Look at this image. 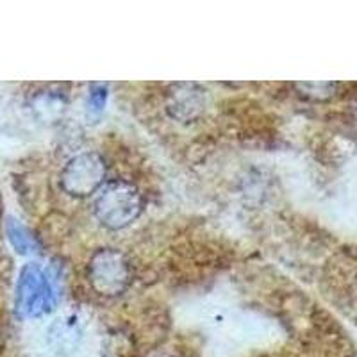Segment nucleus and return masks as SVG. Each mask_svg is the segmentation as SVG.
<instances>
[{
    "label": "nucleus",
    "instance_id": "f257e3e1",
    "mask_svg": "<svg viewBox=\"0 0 357 357\" xmlns=\"http://www.w3.org/2000/svg\"><path fill=\"white\" fill-rule=\"evenodd\" d=\"M145 209L142 191L126 178H113L97 193L93 213L106 229H126L136 222Z\"/></svg>",
    "mask_w": 357,
    "mask_h": 357
},
{
    "label": "nucleus",
    "instance_id": "f03ea898",
    "mask_svg": "<svg viewBox=\"0 0 357 357\" xmlns=\"http://www.w3.org/2000/svg\"><path fill=\"white\" fill-rule=\"evenodd\" d=\"M88 280L98 295L118 296L132 282V266L116 248H100L89 259Z\"/></svg>",
    "mask_w": 357,
    "mask_h": 357
},
{
    "label": "nucleus",
    "instance_id": "7ed1b4c3",
    "mask_svg": "<svg viewBox=\"0 0 357 357\" xmlns=\"http://www.w3.org/2000/svg\"><path fill=\"white\" fill-rule=\"evenodd\" d=\"M107 165L104 155L86 151L73 155L61 170V188L65 193L82 199L91 197L106 184Z\"/></svg>",
    "mask_w": 357,
    "mask_h": 357
},
{
    "label": "nucleus",
    "instance_id": "20e7f679",
    "mask_svg": "<svg viewBox=\"0 0 357 357\" xmlns=\"http://www.w3.org/2000/svg\"><path fill=\"white\" fill-rule=\"evenodd\" d=\"M56 305L52 280L38 263L25 264L17 286V311L25 318H38Z\"/></svg>",
    "mask_w": 357,
    "mask_h": 357
},
{
    "label": "nucleus",
    "instance_id": "39448f33",
    "mask_svg": "<svg viewBox=\"0 0 357 357\" xmlns=\"http://www.w3.org/2000/svg\"><path fill=\"white\" fill-rule=\"evenodd\" d=\"M82 341V329L79 321L72 317L61 318L49 329V343L54 352L70 356L79 349Z\"/></svg>",
    "mask_w": 357,
    "mask_h": 357
},
{
    "label": "nucleus",
    "instance_id": "423d86ee",
    "mask_svg": "<svg viewBox=\"0 0 357 357\" xmlns=\"http://www.w3.org/2000/svg\"><path fill=\"white\" fill-rule=\"evenodd\" d=\"M204 107V98L199 91H191L190 88L186 91H178L174 95V100L170 102V107L175 118L178 120H184V122H190L193 118H197L200 114Z\"/></svg>",
    "mask_w": 357,
    "mask_h": 357
},
{
    "label": "nucleus",
    "instance_id": "0eeeda50",
    "mask_svg": "<svg viewBox=\"0 0 357 357\" xmlns=\"http://www.w3.org/2000/svg\"><path fill=\"white\" fill-rule=\"evenodd\" d=\"M6 234H8L9 243L13 245V248L18 254H22V256L36 250V240L18 220L8 218V222H6Z\"/></svg>",
    "mask_w": 357,
    "mask_h": 357
},
{
    "label": "nucleus",
    "instance_id": "6e6552de",
    "mask_svg": "<svg viewBox=\"0 0 357 357\" xmlns=\"http://www.w3.org/2000/svg\"><path fill=\"white\" fill-rule=\"evenodd\" d=\"M89 100H91V107H93V109H100V107L104 106V102H106V89L100 88L98 91H93L91 97H89Z\"/></svg>",
    "mask_w": 357,
    "mask_h": 357
},
{
    "label": "nucleus",
    "instance_id": "1a4fd4ad",
    "mask_svg": "<svg viewBox=\"0 0 357 357\" xmlns=\"http://www.w3.org/2000/svg\"><path fill=\"white\" fill-rule=\"evenodd\" d=\"M155 357H172V356H167V354H161V356H155Z\"/></svg>",
    "mask_w": 357,
    "mask_h": 357
}]
</instances>
